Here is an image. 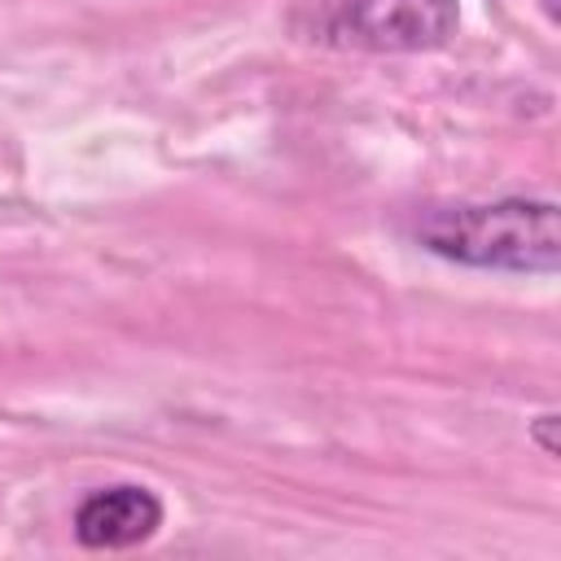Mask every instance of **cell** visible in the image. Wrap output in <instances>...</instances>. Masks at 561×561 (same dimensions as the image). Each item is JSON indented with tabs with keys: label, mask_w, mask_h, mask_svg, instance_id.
<instances>
[{
	"label": "cell",
	"mask_w": 561,
	"mask_h": 561,
	"mask_svg": "<svg viewBox=\"0 0 561 561\" xmlns=\"http://www.w3.org/2000/svg\"><path fill=\"white\" fill-rule=\"evenodd\" d=\"M557 425H561L557 412H543V416H535V425H530V434H535V443H539L543 456H557V438H552Z\"/></svg>",
	"instance_id": "obj_4"
},
{
	"label": "cell",
	"mask_w": 561,
	"mask_h": 561,
	"mask_svg": "<svg viewBox=\"0 0 561 561\" xmlns=\"http://www.w3.org/2000/svg\"><path fill=\"white\" fill-rule=\"evenodd\" d=\"M162 526V500L140 482L96 486L75 508V539L92 552H123L149 543Z\"/></svg>",
	"instance_id": "obj_3"
},
{
	"label": "cell",
	"mask_w": 561,
	"mask_h": 561,
	"mask_svg": "<svg viewBox=\"0 0 561 561\" xmlns=\"http://www.w3.org/2000/svg\"><path fill=\"white\" fill-rule=\"evenodd\" d=\"M460 26L456 0H333L324 35L368 53H430Z\"/></svg>",
	"instance_id": "obj_2"
},
{
	"label": "cell",
	"mask_w": 561,
	"mask_h": 561,
	"mask_svg": "<svg viewBox=\"0 0 561 561\" xmlns=\"http://www.w3.org/2000/svg\"><path fill=\"white\" fill-rule=\"evenodd\" d=\"M408 237L430 254L478 272H557L561 267V215L543 197L456 202L412 215Z\"/></svg>",
	"instance_id": "obj_1"
}]
</instances>
